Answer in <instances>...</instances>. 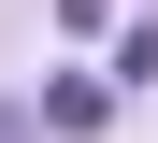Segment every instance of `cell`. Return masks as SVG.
<instances>
[{
  "mask_svg": "<svg viewBox=\"0 0 158 143\" xmlns=\"http://www.w3.org/2000/svg\"><path fill=\"white\" fill-rule=\"evenodd\" d=\"M101 114H115V86H86V72H72V86H43V129H101Z\"/></svg>",
  "mask_w": 158,
  "mask_h": 143,
  "instance_id": "6da1fadb",
  "label": "cell"
},
{
  "mask_svg": "<svg viewBox=\"0 0 158 143\" xmlns=\"http://www.w3.org/2000/svg\"><path fill=\"white\" fill-rule=\"evenodd\" d=\"M115 86H158V14H144V29L115 43Z\"/></svg>",
  "mask_w": 158,
  "mask_h": 143,
  "instance_id": "7a4b0ae2",
  "label": "cell"
},
{
  "mask_svg": "<svg viewBox=\"0 0 158 143\" xmlns=\"http://www.w3.org/2000/svg\"><path fill=\"white\" fill-rule=\"evenodd\" d=\"M58 14H72V29H101V14H115V0H58Z\"/></svg>",
  "mask_w": 158,
  "mask_h": 143,
  "instance_id": "3957f363",
  "label": "cell"
}]
</instances>
